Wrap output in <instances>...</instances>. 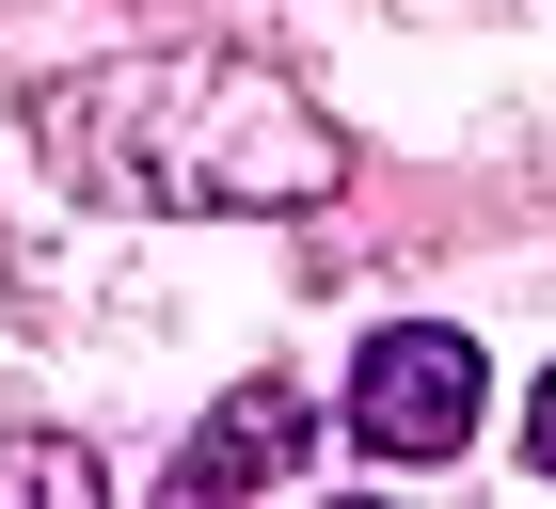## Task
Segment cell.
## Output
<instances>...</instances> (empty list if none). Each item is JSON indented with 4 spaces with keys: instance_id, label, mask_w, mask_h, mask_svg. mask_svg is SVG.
Listing matches in <instances>:
<instances>
[{
    "instance_id": "1",
    "label": "cell",
    "mask_w": 556,
    "mask_h": 509,
    "mask_svg": "<svg viewBox=\"0 0 556 509\" xmlns=\"http://www.w3.org/2000/svg\"><path fill=\"white\" fill-rule=\"evenodd\" d=\"M33 144H48L64 191L160 208V223L318 208V191L350 175L334 112H318L287 64H239V48H128V64H80V80L33 96Z\"/></svg>"
},
{
    "instance_id": "4",
    "label": "cell",
    "mask_w": 556,
    "mask_h": 509,
    "mask_svg": "<svg viewBox=\"0 0 556 509\" xmlns=\"http://www.w3.org/2000/svg\"><path fill=\"white\" fill-rule=\"evenodd\" d=\"M64 494H112V477H96V446H64V430H16V446H0V509H64Z\"/></svg>"
},
{
    "instance_id": "2",
    "label": "cell",
    "mask_w": 556,
    "mask_h": 509,
    "mask_svg": "<svg viewBox=\"0 0 556 509\" xmlns=\"http://www.w3.org/2000/svg\"><path fill=\"white\" fill-rule=\"evenodd\" d=\"M477 350L445 335V319H397V335H366V367H350V446L366 462H462L477 446Z\"/></svg>"
},
{
    "instance_id": "3",
    "label": "cell",
    "mask_w": 556,
    "mask_h": 509,
    "mask_svg": "<svg viewBox=\"0 0 556 509\" xmlns=\"http://www.w3.org/2000/svg\"><path fill=\"white\" fill-rule=\"evenodd\" d=\"M302 446H318V398H302V382H239V398L175 446V494H270V477H302Z\"/></svg>"
},
{
    "instance_id": "5",
    "label": "cell",
    "mask_w": 556,
    "mask_h": 509,
    "mask_svg": "<svg viewBox=\"0 0 556 509\" xmlns=\"http://www.w3.org/2000/svg\"><path fill=\"white\" fill-rule=\"evenodd\" d=\"M525 462H541V477H556V382H541V414H525Z\"/></svg>"
}]
</instances>
